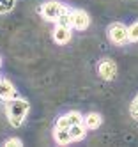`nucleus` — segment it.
I'll use <instances>...</instances> for the list:
<instances>
[{
	"label": "nucleus",
	"instance_id": "obj_6",
	"mask_svg": "<svg viewBox=\"0 0 138 147\" xmlns=\"http://www.w3.org/2000/svg\"><path fill=\"white\" fill-rule=\"evenodd\" d=\"M78 122H83V117L80 112H69L66 115L59 117L57 121V128H71L73 124H78Z\"/></svg>",
	"mask_w": 138,
	"mask_h": 147
},
{
	"label": "nucleus",
	"instance_id": "obj_14",
	"mask_svg": "<svg viewBox=\"0 0 138 147\" xmlns=\"http://www.w3.org/2000/svg\"><path fill=\"white\" fill-rule=\"evenodd\" d=\"M14 0H0V13H7L13 9Z\"/></svg>",
	"mask_w": 138,
	"mask_h": 147
},
{
	"label": "nucleus",
	"instance_id": "obj_1",
	"mask_svg": "<svg viewBox=\"0 0 138 147\" xmlns=\"http://www.w3.org/2000/svg\"><path fill=\"white\" fill-rule=\"evenodd\" d=\"M5 112H7V119L13 126H21V122L25 121L27 113H28V103L25 99H7L5 105Z\"/></svg>",
	"mask_w": 138,
	"mask_h": 147
},
{
	"label": "nucleus",
	"instance_id": "obj_13",
	"mask_svg": "<svg viewBox=\"0 0 138 147\" xmlns=\"http://www.w3.org/2000/svg\"><path fill=\"white\" fill-rule=\"evenodd\" d=\"M127 41H131V43H136L138 41V22H135L127 28Z\"/></svg>",
	"mask_w": 138,
	"mask_h": 147
},
{
	"label": "nucleus",
	"instance_id": "obj_15",
	"mask_svg": "<svg viewBox=\"0 0 138 147\" xmlns=\"http://www.w3.org/2000/svg\"><path fill=\"white\" fill-rule=\"evenodd\" d=\"M129 112H131V115L135 119H138V96L133 99V103H131V107H129Z\"/></svg>",
	"mask_w": 138,
	"mask_h": 147
},
{
	"label": "nucleus",
	"instance_id": "obj_12",
	"mask_svg": "<svg viewBox=\"0 0 138 147\" xmlns=\"http://www.w3.org/2000/svg\"><path fill=\"white\" fill-rule=\"evenodd\" d=\"M55 22H57V25H60V27H69V28H73V14H71V11L66 7V9L60 13V16L55 20Z\"/></svg>",
	"mask_w": 138,
	"mask_h": 147
},
{
	"label": "nucleus",
	"instance_id": "obj_8",
	"mask_svg": "<svg viewBox=\"0 0 138 147\" xmlns=\"http://www.w3.org/2000/svg\"><path fill=\"white\" fill-rule=\"evenodd\" d=\"M16 96V89H14V85L11 83L9 80H5V78H2L0 80V99H13Z\"/></svg>",
	"mask_w": 138,
	"mask_h": 147
},
{
	"label": "nucleus",
	"instance_id": "obj_2",
	"mask_svg": "<svg viewBox=\"0 0 138 147\" xmlns=\"http://www.w3.org/2000/svg\"><path fill=\"white\" fill-rule=\"evenodd\" d=\"M108 37L115 45L127 43V27L122 25V23H112L108 27Z\"/></svg>",
	"mask_w": 138,
	"mask_h": 147
},
{
	"label": "nucleus",
	"instance_id": "obj_9",
	"mask_svg": "<svg viewBox=\"0 0 138 147\" xmlns=\"http://www.w3.org/2000/svg\"><path fill=\"white\" fill-rule=\"evenodd\" d=\"M53 138H55V142L59 145H66V144L73 142L69 129L67 128H57V126H55V131H53Z\"/></svg>",
	"mask_w": 138,
	"mask_h": 147
},
{
	"label": "nucleus",
	"instance_id": "obj_7",
	"mask_svg": "<svg viewBox=\"0 0 138 147\" xmlns=\"http://www.w3.org/2000/svg\"><path fill=\"white\" fill-rule=\"evenodd\" d=\"M53 41L57 45H66L71 41V28L69 27H60L57 25V28L53 30Z\"/></svg>",
	"mask_w": 138,
	"mask_h": 147
},
{
	"label": "nucleus",
	"instance_id": "obj_11",
	"mask_svg": "<svg viewBox=\"0 0 138 147\" xmlns=\"http://www.w3.org/2000/svg\"><path fill=\"white\" fill-rule=\"evenodd\" d=\"M69 133H71V138L73 140H81L85 133H87V128H85V124L83 122H78V124H73L71 128H67Z\"/></svg>",
	"mask_w": 138,
	"mask_h": 147
},
{
	"label": "nucleus",
	"instance_id": "obj_5",
	"mask_svg": "<svg viewBox=\"0 0 138 147\" xmlns=\"http://www.w3.org/2000/svg\"><path fill=\"white\" fill-rule=\"evenodd\" d=\"M73 14V28H76V30H85L89 25H90V18L89 14L81 11V9H74V11H71Z\"/></svg>",
	"mask_w": 138,
	"mask_h": 147
},
{
	"label": "nucleus",
	"instance_id": "obj_4",
	"mask_svg": "<svg viewBox=\"0 0 138 147\" xmlns=\"http://www.w3.org/2000/svg\"><path fill=\"white\" fill-rule=\"evenodd\" d=\"M98 73L101 75L103 80H113L115 75H117V64L113 60L106 59V60H103L101 64L98 66Z\"/></svg>",
	"mask_w": 138,
	"mask_h": 147
},
{
	"label": "nucleus",
	"instance_id": "obj_3",
	"mask_svg": "<svg viewBox=\"0 0 138 147\" xmlns=\"http://www.w3.org/2000/svg\"><path fill=\"white\" fill-rule=\"evenodd\" d=\"M64 9H66V5H62L60 2H57V0H50V2H46L41 7V14L44 16L48 22H55Z\"/></svg>",
	"mask_w": 138,
	"mask_h": 147
},
{
	"label": "nucleus",
	"instance_id": "obj_10",
	"mask_svg": "<svg viewBox=\"0 0 138 147\" xmlns=\"http://www.w3.org/2000/svg\"><path fill=\"white\" fill-rule=\"evenodd\" d=\"M101 122H103L101 115L96 113V112L89 113L87 117H83V124H85V128H87V129H96V128H99Z\"/></svg>",
	"mask_w": 138,
	"mask_h": 147
},
{
	"label": "nucleus",
	"instance_id": "obj_16",
	"mask_svg": "<svg viewBox=\"0 0 138 147\" xmlns=\"http://www.w3.org/2000/svg\"><path fill=\"white\" fill-rule=\"evenodd\" d=\"M4 145L13 147V145H23V144H21V140H20V138H9V140H5V142H4Z\"/></svg>",
	"mask_w": 138,
	"mask_h": 147
}]
</instances>
